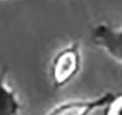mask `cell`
Returning <instances> with one entry per match:
<instances>
[{"mask_svg": "<svg viewBox=\"0 0 122 115\" xmlns=\"http://www.w3.org/2000/svg\"><path fill=\"white\" fill-rule=\"evenodd\" d=\"M82 67V49L79 42H70L55 53L49 63L48 75L55 89H62L76 80Z\"/></svg>", "mask_w": 122, "mask_h": 115, "instance_id": "obj_1", "label": "cell"}, {"mask_svg": "<svg viewBox=\"0 0 122 115\" xmlns=\"http://www.w3.org/2000/svg\"><path fill=\"white\" fill-rule=\"evenodd\" d=\"M91 38L98 48L122 64V27L98 23L91 30Z\"/></svg>", "mask_w": 122, "mask_h": 115, "instance_id": "obj_2", "label": "cell"}, {"mask_svg": "<svg viewBox=\"0 0 122 115\" xmlns=\"http://www.w3.org/2000/svg\"><path fill=\"white\" fill-rule=\"evenodd\" d=\"M112 95L113 93L106 92L96 97L68 100L53 106L45 115H92L96 111L102 110Z\"/></svg>", "mask_w": 122, "mask_h": 115, "instance_id": "obj_3", "label": "cell"}, {"mask_svg": "<svg viewBox=\"0 0 122 115\" xmlns=\"http://www.w3.org/2000/svg\"><path fill=\"white\" fill-rule=\"evenodd\" d=\"M21 103L16 91L8 84V67L0 69V115H19Z\"/></svg>", "mask_w": 122, "mask_h": 115, "instance_id": "obj_4", "label": "cell"}, {"mask_svg": "<svg viewBox=\"0 0 122 115\" xmlns=\"http://www.w3.org/2000/svg\"><path fill=\"white\" fill-rule=\"evenodd\" d=\"M103 115H122V93L114 94L103 107Z\"/></svg>", "mask_w": 122, "mask_h": 115, "instance_id": "obj_5", "label": "cell"}]
</instances>
